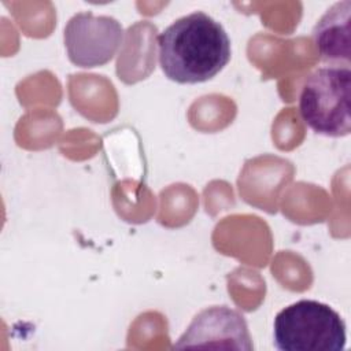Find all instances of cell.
<instances>
[{"mask_svg":"<svg viewBox=\"0 0 351 351\" xmlns=\"http://www.w3.org/2000/svg\"><path fill=\"white\" fill-rule=\"evenodd\" d=\"M351 71L347 66H324L303 82L299 95L302 121L317 134L344 137L351 132Z\"/></svg>","mask_w":351,"mask_h":351,"instance_id":"3957f363","label":"cell"},{"mask_svg":"<svg viewBox=\"0 0 351 351\" xmlns=\"http://www.w3.org/2000/svg\"><path fill=\"white\" fill-rule=\"evenodd\" d=\"M163 74L178 84H200L230 60V38L223 26L202 11L178 18L156 38Z\"/></svg>","mask_w":351,"mask_h":351,"instance_id":"6da1fadb","label":"cell"},{"mask_svg":"<svg viewBox=\"0 0 351 351\" xmlns=\"http://www.w3.org/2000/svg\"><path fill=\"white\" fill-rule=\"evenodd\" d=\"M122 25L112 16L78 12L64 26V47L70 62L90 69L108 63L123 43Z\"/></svg>","mask_w":351,"mask_h":351,"instance_id":"277c9868","label":"cell"},{"mask_svg":"<svg viewBox=\"0 0 351 351\" xmlns=\"http://www.w3.org/2000/svg\"><path fill=\"white\" fill-rule=\"evenodd\" d=\"M273 339L281 351H341L347 343L346 324L329 304L303 299L276 315Z\"/></svg>","mask_w":351,"mask_h":351,"instance_id":"7a4b0ae2","label":"cell"},{"mask_svg":"<svg viewBox=\"0 0 351 351\" xmlns=\"http://www.w3.org/2000/svg\"><path fill=\"white\" fill-rule=\"evenodd\" d=\"M351 1L333 4L313 29V41L322 62L350 67Z\"/></svg>","mask_w":351,"mask_h":351,"instance_id":"8992f818","label":"cell"},{"mask_svg":"<svg viewBox=\"0 0 351 351\" xmlns=\"http://www.w3.org/2000/svg\"><path fill=\"white\" fill-rule=\"evenodd\" d=\"M174 348L245 350L254 348L244 317L228 306H213L202 310Z\"/></svg>","mask_w":351,"mask_h":351,"instance_id":"5b68a950","label":"cell"}]
</instances>
